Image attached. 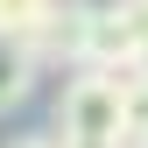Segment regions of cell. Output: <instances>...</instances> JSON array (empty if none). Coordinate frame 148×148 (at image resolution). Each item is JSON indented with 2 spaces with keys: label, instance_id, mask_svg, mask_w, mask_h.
<instances>
[{
  "label": "cell",
  "instance_id": "2",
  "mask_svg": "<svg viewBox=\"0 0 148 148\" xmlns=\"http://www.w3.org/2000/svg\"><path fill=\"white\" fill-rule=\"evenodd\" d=\"M148 42V0H106V7H85V71H127Z\"/></svg>",
  "mask_w": 148,
  "mask_h": 148
},
{
  "label": "cell",
  "instance_id": "5",
  "mask_svg": "<svg viewBox=\"0 0 148 148\" xmlns=\"http://www.w3.org/2000/svg\"><path fill=\"white\" fill-rule=\"evenodd\" d=\"M7 148H57L49 134H21V141H7Z\"/></svg>",
  "mask_w": 148,
  "mask_h": 148
},
{
  "label": "cell",
  "instance_id": "6",
  "mask_svg": "<svg viewBox=\"0 0 148 148\" xmlns=\"http://www.w3.org/2000/svg\"><path fill=\"white\" fill-rule=\"evenodd\" d=\"M57 148H120V141H71V134H64Z\"/></svg>",
  "mask_w": 148,
  "mask_h": 148
},
{
  "label": "cell",
  "instance_id": "7",
  "mask_svg": "<svg viewBox=\"0 0 148 148\" xmlns=\"http://www.w3.org/2000/svg\"><path fill=\"white\" fill-rule=\"evenodd\" d=\"M134 78H141V85H148V42H141V57H134Z\"/></svg>",
  "mask_w": 148,
  "mask_h": 148
},
{
  "label": "cell",
  "instance_id": "1",
  "mask_svg": "<svg viewBox=\"0 0 148 148\" xmlns=\"http://www.w3.org/2000/svg\"><path fill=\"white\" fill-rule=\"evenodd\" d=\"M120 85H134V64L127 71H78L57 99V134L71 141H113L120 134Z\"/></svg>",
  "mask_w": 148,
  "mask_h": 148
},
{
  "label": "cell",
  "instance_id": "4",
  "mask_svg": "<svg viewBox=\"0 0 148 148\" xmlns=\"http://www.w3.org/2000/svg\"><path fill=\"white\" fill-rule=\"evenodd\" d=\"M57 0H0V35L7 42H35V28L49 21Z\"/></svg>",
  "mask_w": 148,
  "mask_h": 148
},
{
  "label": "cell",
  "instance_id": "3",
  "mask_svg": "<svg viewBox=\"0 0 148 148\" xmlns=\"http://www.w3.org/2000/svg\"><path fill=\"white\" fill-rule=\"evenodd\" d=\"M28 92H35V57H28V42H7V35H0V113L21 106Z\"/></svg>",
  "mask_w": 148,
  "mask_h": 148
}]
</instances>
